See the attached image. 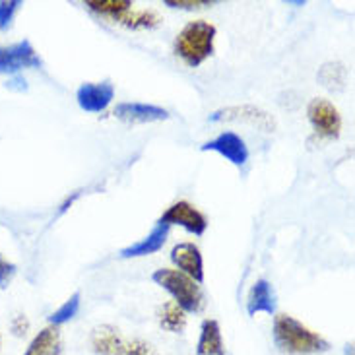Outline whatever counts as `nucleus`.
<instances>
[{
    "instance_id": "nucleus-1",
    "label": "nucleus",
    "mask_w": 355,
    "mask_h": 355,
    "mask_svg": "<svg viewBox=\"0 0 355 355\" xmlns=\"http://www.w3.org/2000/svg\"><path fill=\"white\" fill-rule=\"evenodd\" d=\"M274 342L282 354L288 355H317L330 349L328 340L313 332L311 328L289 315L274 317Z\"/></svg>"
},
{
    "instance_id": "nucleus-2",
    "label": "nucleus",
    "mask_w": 355,
    "mask_h": 355,
    "mask_svg": "<svg viewBox=\"0 0 355 355\" xmlns=\"http://www.w3.org/2000/svg\"><path fill=\"white\" fill-rule=\"evenodd\" d=\"M218 29L210 21L196 19L189 21L175 37V55L181 58L187 67H200L206 58L214 55Z\"/></svg>"
},
{
    "instance_id": "nucleus-3",
    "label": "nucleus",
    "mask_w": 355,
    "mask_h": 355,
    "mask_svg": "<svg viewBox=\"0 0 355 355\" xmlns=\"http://www.w3.org/2000/svg\"><path fill=\"white\" fill-rule=\"evenodd\" d=\"M152 282L165 289L184 313H200L204 307V293L200 284L179 270L159 268L152 274Z\"/></svg>"
},
{
    "instance_id": "nucleus-4",
    "label": "nucleus",
    "mask_w": 355,
    "mask_h": 355,
    "mask_svg": "<svg viewBox=\"0 0 355 355\" xmlns=\"http://www.w3.org/2000/svg\"><path fill=\"white\" fill-rule=\"evenodd\" d=\"M157 223H165V225H181L182 230H187L192 235L200 237L208 230V220L194 204L187 200H179L171 204L167 210L162 214V218Z\"/></svg>"
},
{
    "instance_id": "nucleus-5",
    "label": "nucleus",
    "mask_w": 355,
    "mask_h": 355,
    "mask_svg": "<svg viewBox=\"0 0 355 355\" xmlns=\"http://www.w3.org/2000/svg\"><path fill=\"white\" fill-rule=\"evenodd\" d=\"M43 60L39 58L37 51L28 39L10 47L0 45V74H18L26 68H39Z\"/></svg>"
},
{
    "instance_id": "nucleus-6",
    "label": "nucleus",
    "mask_w": 355,
    "mask_h": 355,
    "mask_svg": "<svg viewBox=\"0 0 355 355\" xmlns=\"http://www.w3.org/2000/svg\"><path fill=\"white\" fill-rule=\"evenodd\" d=\"M307 116L318 136L328 140H334L340 136L342 116L334 103H330L328 99H313L307 107Z\"/></svg>"
},
{
    "instance_id": "nucleus-7",
    "label": "nucleus",
    "mask_w": 355,
    "mask_h": 355,
    "mask_svg": "<svg viewBox=\"0 0 355 355\" xmlns=\"http://www.w3.org/2000/svg\"><path fill=\"white\" fill-rule=\"evenodd\" d=\"M211 123H223V121H233V123H249V125L257 126L264 132H272L276 128V121L259 107L254 105H241V107H225L216 113H211Z\"/></svg>"
},
{
    "instance_id": "nucleus-8",
    "label": "nucleus",
    "mask_w": 355,
    "mask_h": 355,
    "mask_svg": "<svg viewBox=\"0 0 355 355\" xmlns=\"http://www.w3.org/2000/svg\"><path fill=\"white\" fill-rule=\"evenodd\" d=\"M115 99V86L105 80V82H86L78 87L76 101L82 111L86 113H103L111 101Z\"/></svg>"
},
{
    "instance_id": "nucleus-9",
    "label": "nucleus",
    "mask_w": 355,
    "mask_h": 355,
    "mask_svg": "<svg viewBox=\"0 0 355 355\" xmlns=\"http://www.w3.org/2000/svg\"><path fill=\"white\" fill-rule=\"evenodd\" d=\"M200 150L202 152H216L237 167H243L249 162V148L245 144V140L237 132H231V130H225L220 136H216L214 140L202 146Z\"/></svg>"
},
{
    "instance_id": "nucleus-10",
    "label": "nucleus",
    "mask_w": 355,
    "mask_h": 355,
    "mask_svg": "<svg viewBox=\"0 0 355 355\" xmlns=\"http://www.w3.org/2000/svg\"><path fill=\"white\" fill-rule=\"evenodd\" d=\"M113 115L123 121V123H132V125H144V123H159L169 119V111L159 105H150V103H138V101H125L115 107Z\"/></svg>"
},
{
    "instance_id": "nucleus-11",
    "label": "nucleus",
    "mask_w": 355,
    "mask_h": 355,
    "mask_svg": "<svg viewBox=\"0 0 355 355\" xmlns=\"http://www.w3.org/2000/svg\"><path fill=\"white\" fill-rule=\"evenodd\" d=\"M171 262L179 272L187 274L196 284L204 282V259L200 249L194 243H179L171 250Z\"/></svg>"
},
{
    "instance_id": "nucleus-12",
    "label": "nucleus",
    "mask_w": 355,
    "mask_h": 355,
    "mask_svg": "<svg viewBox=\"0 0 355 355\" xmlns=\"http://www.w3.org/2000/svg\"><path fill=\"white\" fill-rule=\"evenodd\" d=\"M167 235H169V225L157 223L154 230L146 235L144 239H140L135 245H130V247H125L119 252V257L121 259H140V257L155 254V252H159V250L164 249Z\"/></svg>"
},
{
    "instance_id": "nucleus-13",
    "label": "nucleus",
    "mask_w": 355,
    "mask_h": 355,
    "mask_svg": "<svg viewBox=\"0 0 355 355\" xmlns=\"http://www.w3.org/2000/svg\"><path fill=\"white\" fill-rule=\"evenodd\" d=\"M247 313L250 317L260 315V313H266V315L276 313V295L268 279H257L254 286L250 288L249 299H247Z\"/></svg>"
},
{
    "instance_id": "nucleus-14",
    "label": "nucleus",
    "mask_w": 355,
    "mask_h": 355,
    "mask_svg": "<svg viewBox=\"0 0 355 355\" xmlns=\"http://www.w3.org/2000/svg\"><path fill=\"white\" fill-rule=\"evenodd\" d=\"M125 338L119 328L111 324H101L92 332V349L96 355H121L125 349Z\"/></svg>"
},
{
    "instance_id": "nucleus-15",
    "label": "nucleus",
    "mask_w": 355,
    "mask_h": 355,
    "mask_svg": "<svg viewBox=\"0 0 355 355\" xmlns=\"http://www.w3.org/2000/svg\"><path fill=\"white\" fill-rule=\"evenodd\" d=\"M62 354V336H60V328L49 324L43 328L35 338L29 342L28 349L24 355H60Z\"/></svg>"
},
{
    "instance_id": "nucleus-16",
    "label": "nucleus",
    "mask_w": 355,
    "mask_h": 355,
    "mask_svg": "<svg viewBox=\"0 0 355 355\" xmlns=\"http://www.w3.org/2000/svg\"><path fill=\"white\" fill-rule=\"evenodd\" d=\"M196 355H225L221 328L218 320L206 318L200 327V338L196 344Z\"/></svg>"
},
{
    "instance_id": "nucleus-17",
    "label": "nucleus",
    "mask_w": 355,
    "mask_h": 355,
    "mask_svg": "<svg viewBox=\"0 0 355 355\" xmlns=\"http://www.w3.org/2000/svg\"><path fill=\"white\" fill-rule=\"evenodd\" d=\"M157 322L167 332L181 334L182 330L187 328V313L175 301H167L157 309Z\"/></svg>"
},
{
    "instance_id": "nucleus-18",
    "label": "nucleus",
    "mask_w": 355,
    "mask_h": 355,
    "mask_svg": "<svg viewBox=\"0 0 355 355\" xmlns=\"http://www.w3.org/2000/svg\"><path fill=\"white\" fill-rule=\"evenodd\" d=\"M113 21L130 29H154L159 26V14L154 10H126L125 14L116 16Z\"/></svg>"
},
{
    "instance_id": "nucleus-19",
    "label": "nucleus",
    "mask_w": 355,
    "mask_h": 355,
    "mask_svg": "<svg viewBox=\"0 0 355 355\" xmlns=\"http://www.w3.org/2000/svg\"><path fill=\"white\" fill-rule=\"evenodd\" d=\"M347 70L342 62H327L318 70V82L330 92H342L346 87Z\"/></svg>"
},
{
    "instance_id": "nucleus-20",
    "label": "nucleus",
    "mask_w": 355,
    "mask_h": 355,
    "mask_svg": "<svg viewBox=\"0 0 355 355\" xmlns=\"http://www.w3.org/2000/svg\"><path fill=\"white\" fill-rule=\"evenodd\" d=\"M87 10L96 12L99 16H105L109 19H115L116 16L125 14L126 10L132 8L130 0H87Z\"/></svg>"
},
{
    "instance_id": "nucleus-21",
    "label": "nucleus",
    "mask_w": 355,
    "mask_h": 355,
    "mask_svg": "<svg viewBox=\"0 0 355 355\" xmlns=\"http://www.w3.org/2000/svg\"><path fill=\"white\" fill-rule=\"evenodd\" d=\"M80 293H74L72 297L67 299L60 307L49 317V322L53 324V327H60V324H64L68 320H72V318L76 317L78 311H80Z\"/></svg>"
},
{
    "instance_id": "nucleus-22",
    "label": "nucleus",
    "mask_w": 355,
    "mask_h": 355,
    "mask_svg": "<svg viewBox=\"0 0 355 355\" xmlns=\"http://www.w3.org/2000/svg\"><path fill=\"white\" fill-rule=\"evenodd\" d=\"M19 8H21L19 0H2L0 2V31H6V29L12 28Z\"/></svg>"
},
{
    "instance_id": "nucleus-23",
    "label": "nucleus",
    "mask_w": 355,
    "mask_h": 355,
    "mask_svg": "<svg viewBox=\"0 0 355 355\" xmlns=\"http://www.w3.org/2000/svg\"><path fill=\"white\" fill-rule=\"evenodd\" d=\"M121 355H159L152 344H148L146 340H132L126 342L125 349Z\"/></svg>"
},
{
    "instance_id": "nucleus-24",
    "label": "nucleus",
    "mask_w": 355,
    "mask_h": 355,
    "mask_svg": "<svg viewBox=\"0 0 355 355\" xmlns=\"http://www.w3.org/2000/svg\"><path fill=\"white\" fill-rule=\"evenodd\" d=\"M165 6L177 10H200L204 6H211L210 0H164Z\"/></svg>"
},
{
    "instance_id": "nucleus-25",
    "label": "nucleus",
    "mask_w": 355,
    "mask_h": 355,
    "mask_svg": "<svg viewBox=\"0 0 355 355\" xmlns=\"http://www.w3.org/2000/svg\"><path fill=\"white\" fill-rule=\"evenodd\" d=\"M16 264H12L0 254V289H6L12 284V279L16 276Z\"/></svg>"
},
{
    "instance_id": "nucleus-26",
    "label": "nucleus",
    "mask_w": 355,
    "mask_h": 355,
    "mask_svg": "<svg viewBox=\"0 0 355 355\" xmlns=\"http://www.w3.org/2000/svg\"><path fill=\"white\" fill-rule=\"evenodd\" d=\"M28 320H26V317H18L16 320H14V332L18 334V336H24L26 332H28Z\"/></svg>"
},
{
    "instance_id": "nucleus-27",
    "label": "nucleus",
    "mask_w": 355,
    "mask_h": 355,
    "mask_svg": "<svg viewBox=\"0 0 355 355\" xmlns=\"http://www.w3.org/2000/svg\"><path fill=\"white\" fill-rule=\"evenodd\" d=\"M0 346H2V340H0Z\"/></svg>"
}]
</instances>
